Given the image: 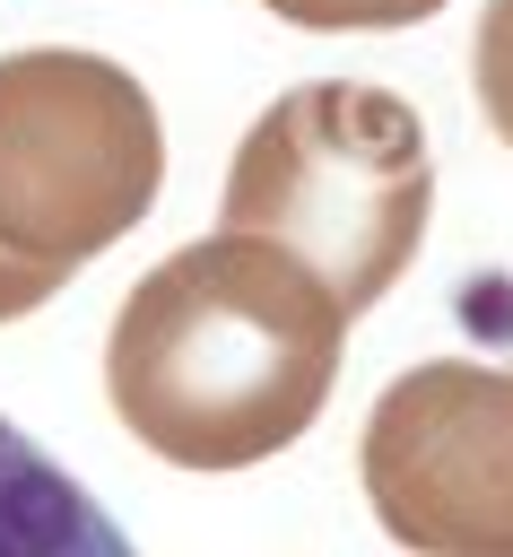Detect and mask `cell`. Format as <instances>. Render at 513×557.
<instances>
[{"instance_id":"7","label":"cell","mask_w":513,"mask_h":557,"mask_svg":"<svg viewBox=\"0 0 513 557\" xmlns=\"http://www.w3.org/2000/svg\"><path fill=\"white\" fill-rule=\"evenodd\" d=\"M287 26H322V35H348V26H417L435 17L443 0H270Z\"/></svg>"},{"instance_id":"8","label":"cell","mask_w":513,"mask_h":557,"mask_svg":"<svg viewBox=\"0 0 513 557\" xmlns=\"http://www.w3.org/2000/svg\"><path fill=\"white\" fill-rule=\"evenodd\" d=\"M52 270H35V261H17V252H0V322H17V313H35V305H52Z\"/></svg>"},{"instance_id":"5","label":"cell","mask_w":513,"mask_h":557,"mask_svg":"<svg viewBox=\"0 0 513 557\" xmlns=\"http://www.w3.org/2000/svg\"><path fill=\"white\" fill-rule=\"evenodd\" d=\"M0 557H139V548L35 435L0 418Z\"/></svg>"},{"instance_id":"4","label":"cell","mask_w":513,"mask_h":557,"mask_svg":"<svg viewBox=\"0 0 513 557\" xmlns=\"http://www.w3.org/2000/svg\"><path fill=\"white\" fill-rule=\"evenodd\" d=\"M374 522L417 557H513V366H409L356 444Z\"/></svg>"},{"instance_id":"2","label":"cell","mask_w":513,"mask_h":557,"mask_svg":"<svg viewBox=\"0 0 513 557\" xmlns=\"http://www.w3.org/2000/svg\"><path fill=\"white\" fill-rule=\"evenodd\" d=\"M435 209V157L426 122L391 87L313 78L287 87L226 165V235H261L287 261H304L348 322L400 287V270L426 244Z\"/></svg>"},{"instance_id":"3","label":"cell","mask_w":513,"mask_h":557,"mask_svg":"<svg viewBox=\"0 0 513 557\" xmlns=\"http://www.w3.org/2000/svg\"><path fill=\"white\" fill-rule=\"evenodd\" d=\"M157 183L165 131L122 61L70 44L0 61V252L70 278L157 209Z\"/></svg>"},{"instance_id":"1","label":"cell","mask_w":513,"mask_h":557,"mask_svg":"<svg viewBox=\"0 0 513 557\" xmlns=\"http://www.w3.org/2000/svg\"><path fill=\"white\" fill-rule=\"evenodd\" d=\"M348 348V305L261 235H200L165 252L113 313L104 392L122 426L174 470H252L287 453Z\"/></svg>"},{"instance_id":"6","label":"cell","mask_w":513,"mask_h":557,"mask_svg":"<svg viewBox=\"0 0 513 557\" xmlns=\"http://www.w3.org/2000/svg\"><path fill=\"white\" fill-rule=\"evenodd\" d=\"M470 87H478V113H487V131L513 148V0H487V17H478V44H470Z\"/></svg>"}]
</instances>
